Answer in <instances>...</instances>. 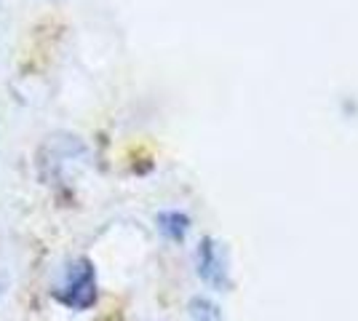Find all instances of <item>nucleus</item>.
<instances>
[{
  "label": "nucleus",
  "instance_id": "obj_4",
  "mask_svg": "<svg viewBox=\"0 0 358 321\" xmlns=\"http://www.w3.org/2000/svg\"><path fill=\"white\" fill-rule=\"evenodd\" d=\"M190 319L193 321H222V311L206 297H193L190 300Z\"/></svg>",
  "mask_w": 358,
  "mask_h": 321
},
{
  "label": "nucleus",
  "instance_id": "obj_2",
  "mask_svg": "<svg viewBox=\"0 0 358 321\" xmlns=\"http://www.w3.org/2000/svg\"><path fill=\"white\" fill-rule=\"evenodd\" d=\"M198 276H201L206 284L217 287V290H227V287H230L224 252L214 238H203V241L198 244Z\"/></svg>",
  "mask_w": 358,
  "mask_h": 321
},
{
  "label": "nucleus",
  "instance_id": "obj_1",
  "mask_svg": "<svg viewBox=\"0 0 358 321\" xmlns=\"http://www.w3.org/2000/svg\"><path fill=\"white\" fill-rule=\"evenodd\" d=\"M54 297L64 308H73V311H86L94 306L99 297V287H96V271L91 260L80 257L70 262L62 278L54 284Z\"/></svg>",
  "mask_w": 358,
  "mask_h": 321
},
{
  "label": "nucleus",
  "instance_id": "obj_3",
  "mask_svg": "<svg viewBox=\"0 0 358 321\" xmlns=\"http://www.w3.org/2000/svg\"><path fill=\"white\" fill-rule=\"evenodd\" d=\"M155 222L169 241H185V236L190 230V217L182 212H161Z\"/></svg>",
  "mask_w": 358,
  "mask_h": 321
}]
</instances>
